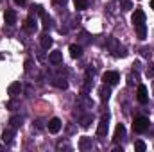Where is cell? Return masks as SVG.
<instances>
[{
    "label": "cell",
    "mask_w": 154,
    "mask_h": 152,
    "mask_svg": "<svg viewBox=\"0 0 154 152\" xmlns=\"http://www.w3.org/2000/svg\"><path fill=\"white\" fill-rule=\"evenodd\" d=\"M149 118H145V116H138V118H134V122H133V129H134V132H145L147 129H149Z\"/></svg>",
    "instance_id": "cell-1"
},
{
    "label": "cell",
    "mask_w": 154,
    "mask_h": 152,
    "mask_svg": "<svg viewBox=\"0 0 154 152\" xmlns=\"http://www.w3.org/2000/svg\"><path fill=\"white\" fill-rule=\"evenodd\" d=\"M102 81H104V84H108V86H115L116 82L120 81V75H118V72H106V74L102 75Z\"/></svg>",
    "instance_id": "cell-2"
},
{
    "label": "cell",
    "mask_w": 154,
    "mask_h": 152,
    "mask_svg": "<svg viewBox=\"0 0 154 152\" xmlns=\"http://www.w3.org/2000/svg\"><path fill=\"white\" fill-rule=\"evenodd\" d=\"M136 99H138V102H140V104H147V100H149V91H147V88H145L143 84H140V86H138Z\"/></svg>",
    "instance_id": "cell-3"
},
{
    "label": "cell",
    "mask_w": 154,
    "mask_h": 152,
    "mask_svg": "<svg viewBox=\"0 0 154 152\" xmlns=\"http://www.w3.org/2000/svg\"><path fill=\"white\" fill-rule=\"evenodd\" d=\"M131 22H133V25H134V27H136V25H140V23H145V13H143L142 9H134Z\"/></svg>",
    "instance_id": "cell-4"
},
{
    "label": "cell",
    "mask_w": 154,
    "mask_h": 152,
    "mask_svg": "<svg viewBox=\"0 0 154 152\" xmlns=\"http://www.w3.org/2000/svg\"><path fill=\"white\" fill-rule=\"evenodd\" d=\"M48 132H52V134H57L59 131H61V127H63V123H61V120L59 118H52V120H48Z\"/></svg>",
    "instance_id": "cell-5"
},
{
    "label": "cell",
    "mask_w": 154,
    "mask_h": 152,
    "mask_svg": "<svg viewBox=\"0 0 154 152\" xmlns=\"http://www.w3.org/2000/svg\"><path fill=\"white\" fill-rule=\"evenodd\" d=\"M108 118H102L100 122H99V127H97V136L99 138H104L106 134H108Z\"/></svg>",
    "instance_id": "cell-6"
},
{
    "label": "cell",
    "mask_w": 154,
    "mask_h": 152,
    "mask_svg": "<svg viewBox=\"0 0 154 152\" xmlns=\"http://www.w3.org/2000/svg\"><path fill=\"white\" fill-rule=\"evenodd\" d=\"M4 22H5V25H14L16 23V13L13 9H7L4 13Z\"/></svg>",
    "instance_id": "cell-7"
},
{
    "label": "cell",
    "mask_w": 154,
    "mask_h": 152,
    "mask_svg": "<svg viewBox=\"0 0 154 152\" xmlns=\"http://www.w3.org/2000/svg\"><path fill=\"white\" fill-rule=\"evenodd\" d=\"M48 59H50L52 65H61V63H63V54H61L59 50H54V52H50Z\"/></svg>",
    "instance_id": "cell-8"
},
{
    "label": "cell",
    "mask_w": 154,
    "mask_h": 152,
    "mask_svg": "<svg viewBox=\"0 0 154 152\" xmlns=\"http://www.w3.org/2000/svg\"><path fill=\"white\" fill-rule=\"evenodd\" d=\"M93 147V143H91V138H88V136H82L81 140H79V149L81 150H90Z\"/></svg>",
    "instance_id": "cell-9"
},
{
    "label": "cell",
    "mask_w": 154,
    "mask_h": 152,
    "mask_svg": "<svg viewBox=\"0 0 154 152\" xmlns=\"http://www.w3.org/2000/svg\"><path fill=\"white\" fill-rule=\"evenodd\" d=\"M20 91H22V84H20V82H13V84H9V88H7V93H9L11 97H16Z\"/></svg>",
    "instance_id": "cell-10"
},
{
    "label": "cell",
    "mask_w": 154,
    "mask_h": 152,
    "mask_svg": "<svg viewBox=\"0 0 154 152\" xmlns=\"http://www.w3.org/2000/svg\"><path fill=\"white\" fill-rule=\"evenodd\" d=\"M23 29H25L27 32H32V31L36 29V20H34L32 16H29V18L25 20V23H23Z\"/></svg>",
    "instance_id": "cell-11"
},
{
    "label": "cell",
    "mask_w": 154,
    "mask_h": 152,
    "mask_svg": "<svg viewBox=\"0 0 154 152\" xmlns=\"http://www.w3.org/2000/svg\"><path fill=\"white\" fill-rule=\"evenodd\" d=\"M124 134H125V127L122 125V123H118L115 129V138H113V141H120L122 138H124Z\"/></svg>",
    "instance_id": "cell-12"
},
{
    "label": "cell",
    "mask_w": 154,
    "mask_h": 152,
    "mask_svg": "<svg viewBox=\"0 0 154 152\" xmlns=\"http://www.w3.org/2000/svg\"><path fill=\"white\" fill-rule=\"evenodd\" d=\"M70 56L74 57V59H77V57H81V54H82V48L79 47V45H70Z\"/></svg>",
    "instance_id": "cell-13"
},
{
    "label": "cell",
    "mask_w": 154,
    "mask_h": 152,
    "mask_svg": "<svg viewBox=\"0 0 154 152\" xmlns=\"http://www.w3.org/2000/svg\"><path fill=\"white\" fill-rule=\"evenodd\" d=\"M134 29H136L138 38H140V39H145V36H147V27H145V23H140V25H136Z\"/></svg>",
    "instance_id": "cell-14"
},
{
    "label": "cell",
    "mask_w": 154,
    "mask_h": 152,
    "mask_svg": "<svg viewBox=\"0 0 154 152\" xmlns=\"http://www.w3.org/2000/svg\"><path fill=\"white\" fill-rule=\"evenodd\" d=\"M52 43H54V41H52V38H50V36H47V34H43V36H41V48L48 50V48L52 47Z\"/></svg>",
    "instance_id": "cell-15"
},
{
    "label": "cell",
    "mask_w": 154,
    "mask_h": 152,
    "mask_svg": "<svg viewBox=\"0 0 154 152\" xmlns=\"http://www.w3.org/2000/svg\"><path fill=\"white\" fill-rule=\"evenodd\" d=\"M13 136H14V132H13V131H4V132H2V141L9 145V143L13 141Z\"/></svg>",
    "instance_id": "cell-16"
},
{
    "label": "cell",
    "mask_w": 154,
    "mask_h": 152,
    "mask_svg": "<svg viewBox=\"0 0 154 152\" xmlns=\"http://www.w3.org/2000/svg\"><path fill=\"white\" fill-rule=\"evenodd\" d=\"M74 5H75V9L82 11V9L88 7V0H74Z\"/></svg>",
    "instance_id": "cell-17"
},
{
    "label": "cell",
    "mask_w": 154,
    "mask_h": 152,
    "mask_svg": "<svg viewBox=\"0 0 154 152\" xmlns=\"http://www.w3.org/2000/svg\"><path fill=\"white\" fill-rule=\"evenodd\" d=\"M109 95H111L109 88H108V86H102V88H100V99H102V100H108Z\"/></svg>",
    "instance_id": "cell-18"
},
{
    "label": "cell",
    "mask_w": 154,
    "mask_h": 152,
    "mask_svg": "<svg viewBox=\"0 0 154 152\" xmlns=\"http://www.w3.org/2000/svg\"><path fill=\"white\" fill-rule=\"evenodd\" d=\"M54 86H57V88H63V90H66V88H68V82H66L65 79H63V81H61V79H56V81H54Z\"/></svg>",
    "instance_id": "cell-19"
},
{
    "label": "cell",
    "mask_w": 154,
    "mask_h": 152,
    "mask_svg": "<svg viewBox=\"0 0 154 152\" xmlns=\"http://www.w3.org/2000/svg\"><path fill=\"white\" fill-rule=\"evenodd\" d=\"M9 123H11L13 127H20V125H22V118H20V116H13V118L9 120Z\"/></svg>",
    "instance_id": "cell-20"
},
{
    "label": "cell",
    "mask_w": 154,
    "mask_h": 152,
    "mask_svg": "<svg viewBox=\"0 0 154 152\" xmlns=\"http://www.w3.org/2000/svg\"><path fill=\"white\" fill-rule=\"evenodd\" d=\"M41 18H43V27H45V29H48V27H50V16H48L47 13H43V14H41Z\"/></svg>",
    "instance_id": "cell-21"
},
{
    "label": "cell",
    "mask_w": 154,
    "mask_h": 152,
    "mask_svg": "<svg viewBox=\"0 0 154 152\" xmlns=\"http://www.w3.org/2000/svg\"><path fill=\"white\" fill-rule=\"evenodd\" d=\"M134 149H136L138 152H145L147 147H145V143H143V141H136V143H134Z\"/></svg>",
    "instance_id": "cell-22"
},
{
    "label": "cell",
    "mask_w": 154,
    "mask_h": 152,
    "mask_svg": "<svg viewBox=\"0 0 154 152\" xmlns=\"http://www.w3.org/2000/svg\"><path fill=\"white\" fill-rule=\"evenodd\" d=\"M122 9H124V11H131V9H133V2L124 0V2H122Z\"/></svg>",
    "instance_id": "cell-23"
},
{
    "label": "cell",
    "mask_w": 154,
    "mask_h": 152,
    "mask_svg": "<svg viewBox=\"0 0 154 152\" xmlns=\"http://www.w3.org/2000/svg\"><path fill=\"white\" fill-rule=\"evenodd\" d=\"M147 75L154 77V65H149V66H147Z\"/></svg>",
    "instance_id": "cell-24"
},
{
    "label": "cell",
    "mask_w": 154,
    "mask_h": 152,
    "mask_svg": "<svg viewBox=\"0 0 154 152\" xmlns=\"http://www.w3.org/2000/svg\"><path fill=\"white\" fill-rule=\"evenodd\" d=\"M31 65H32V61H31V59H27V61H25V70H27V72L31 70Z\"/></svg>",
    "instance_id": "cell-25"
},
{
    "label": "cell",
    "mask_w": 154,
    "mask_h": 152,
    "mask_svg": "<svg viewBox=\"0 0 154 152\" xmlns=\"http://www.w3.org/2000/svg\"><path fill=\"white\" fill-rule=\"evenodd\" d=\"M90 125V116H86L84 120H82V127H88Z\"/></svg>",
    "instance_id": "cell-26"
},
{
    "label": "cell",
    "mask_w": 154,
    "mask_h": 152,
    "mask_svg": "<svg viewBox=\"0 0 154 152\" xmlns=\"http://www.w3.org/2000/svg\"><path fill=\"white\" fill-rule=\"evenodd\" d=\"M14 4H18V5H25V0H14Z\"/></svg>",
    "instance_id": "cell-27"
},
{
    "label": "cell",
    "mask_w": 154,
    "mask_h": 152,
    "mask_svg": "<svg viewBox=\"0 0 154 152\" xmlns=\"http://www.w3.org/2000/svg\"><path fill=\"white\" fill-rule=\"evenodd\" d=\"M142 54L143 56H149V48H142Z\"/></svg>",
    "instance_id": "cell-28"
},
{
    "label": "cell",
    "mask_w": 154,
    "mask_h": 152,
    "mask_svg": "<svg viewBox=\"0 0 154 152\" xmlns=\"http://www.w3.org/2000/svg\"><path fill=\"white\" fill-rule=\"evenodd\" d=\"M151 7L154 9V0H151Z\"/></svg>",
    "instance_id": "cell-29"
},
{
    "label": "cell",
    "mask_w": 154,
    "mask_h": 152,
    "mask_svg": "<svg viewBox=\"0 0 154 152\" xmlns=\"http://www.w3.org/2000/svg\"><path fill=\"white\" fill-rule=\"evenodd\" d=\"M152 86H154V84H152Z\"/></svg>",
    "instance_id": "cell-30"
}]
</instances>
